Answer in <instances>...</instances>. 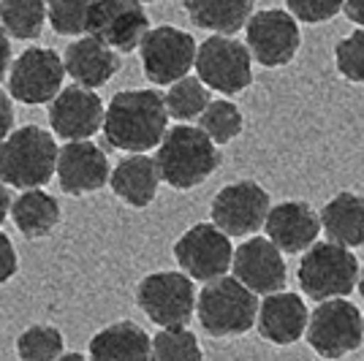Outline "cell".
Returning a JSON list of instances; mask_svg holds the SVG:
<instances>
[{
	"label": "cell",
	"instance_id": "cell-20",
	"mask_svg": "<svg viewBox=\"0 0 364 361\" xmlns=\"http://www.w3.org/2000/svg\"><path fill=\"white\" fill-rule=\"evenodd\" d=\"M63 65L76 85L98 90L120 71V58L112 46L87 33L85 38H76L74 44H68L63 55Z\"/></svg>",
	"mask_w": 364,
	"mask_h": 361
},
{
	"label": "cell",
	"instance_id": "cell-40",
	"mask_svg": "<svg viewBox=\"0 0 364 361\" xmlns=\"http://www.w3.org/2000/svg\"><path fill=\"white\" fill-rule=\"evenodd\" d=\"M139 3H155V0H139Z\"/></svg>",
	"mask_w": 364,
	"mask_h": 361
},
{
	"label": "cell",
	"instance_id": "cell-25",
	"mask_svg": "<svg viewBox=\"0 0 364 361\" xmlns=\"http://www.w3.org/2000/svg\"><path fill=\"white\" fill-rule=\"evenodd\" d=\"M92 359H150V334L139 323L120 320L90 340Z\"/></svg>",
	"mask_w": 364,
	"mask_h": 361
},
{
	"label": "cell",
	"instance_id": "cell-2",
	"mask_svg": "<svg viewBox=\"0 0 364 361\" xmlns=\"http://www.w3.org/2000/svg\"><path fill=\"white\" fill-rule=\"evenodd\" d=\"M155 166L161 180L174 190H191L207 177H213L220 166V152L210 136L193 125H174L166 128L158 141Z\"/></svg>",
	"mask_w": 364,
	"mask_h": 361
},
{
	"label": "cell",
	"instance_id": "cell-16",
	"mask_svg": "<svg viewBox=\"0 0 364 361\" xmlns=\"http://www.w3.org/2000/svg\"><path fill=\"white\" fill-rule=\"evenodd\" d=\"M231 271L242 286H247L258 296L283 291L289 280L286 261L267 237H250L247 242H242L231 256Z\"/></svg>",
	"mask_w": 364,
	"mask_h": 361
},
{
	"label": "cell",
	"instance_id": "cell-29",
	"mask_svg": "<svg viewBox=\"0 0 364 361\" xmlns=\"http://www.w3.org/2000/svg\"><path fill=\"white\" fill-rule=\"evenodd\" d=\"M242 112L231 101H213L201 109L198 114V128L213 139L215 144H228L231 139L242 134Z\"/></svg>",
	"mask_w": 364,
	"mask_h": 361
},
{
	"label": "cell",
	"instance_id": "cell-3",
	"mask_svg": "<svg viewBox=\"0 0 364 361\" xmlns=\"http://www.w3.org/2000/svg\"><path fill=\"white\" fill-rule=\"evenodd\" d=\"M55 136L38 125L11 128L0 141V182L9 188H44L55 177L58 163Z\"/></svg>",
	"mask_w": 364,
	"mask_h": 361
},
{
	"label": "cell",
	"instance_id": "cell-32",
	"mask_svg": "<svg viewBox=\"0 0 364 361\" xmlns=\"http://www.w3.org/2000/svg\"><path fill=\"white\" fill-rule=\"evenodd\" d=\"M334 63L348 82L364 85V31L350 33L348 38L334 46Z\"/></svg>",
	"mask_w": 364,
	"mask_h": 361
},
{
	"label": "cell",
	"instance_id": "cell-7",
	"mask_svg": "<svg viewBox=\"0 0 364 361\" xmlns=\"http://www.w3.org/2000/svg\"><path fill=\"white\" fill-rule=\"evenodd\" d=\"M250 52L242 41L231 36H210L201 46H196V65L198 79L215 92L223 95H237L253 82V68H250Z\"/></svg>",
	"mask_w": 364,
	"mask_h": 361
},
{
	"label": "cell",
	"instance_id": "cell-33",
	"mask_svg": "<svg viewBox=\"0 0 364 361\" xmlns=\"http://www.w3.org/2000/svg\"><path fill=\"white\" fill-rule=\"evenodd\" d=\"M286 3H289L291 14L307 25L326 22L343 9V0H286Z\"/></svg>",
	"mask_w": 364,
	"mask_h": 361
},
{
	"label": "cell",
	"instance_id": "cell-38",
	"mask_svg": "<svg viewBox=\"0 0 364 361\" xmlns=\"http://www.w3.org/2000/svg\"><path fill=\"white\" fill-rule=\"evenodd\" d=\"M9 210H11V193H9V185H6V182H0V226L6 223Z\"/></svg>",
	"mask_w": 364,
	"mask_h": 361
},
{
	"label": "cell",
	"instance_id": "cell-17",
	"mask_svg": "<svg viewBox=\"0 0 364 361\" xmlns=\"http://www.w3.org/2000/svg\"><path fill=\"white\" fill-rule=\"evenodd\" d=\"M101 122H104V101L90 87L82 85L60 87V92L49 101V125L65 141L90 139L101 131Z\"/></svg>",
	"mask_w": 364,
	"mask_h": 361
},
{
	"label": "cell",
	"instance_id": "cell-8",
	"mask_svg": "<svg viewBox=\"0 0 364 361\" xmlns=\"http://www.w3.org/2000/svg\"><path fill=\"white\" fill-rule=\"evenodd\" d=\"M136 304L158 326H188L196 310V288L185 271H155L139 283Z\"/></svg>",
	"mask_w": 364,
	"mask_h": 361
},
{
	"label": "cell",
	"instance_id": "cell-24",
	"mask_svg": "<svg viewBox=\"0 0 364 361\" xmlns=\"http://www.w3.org/2000/svg\"><path fill=\"white\" fill-rule=\"evenodd\" d=\"M256 0H185V11L191 22L201 31L234 36L245 28L253 14Z\"/></svg>",
	"mask_w": 364,
	"mask_h": 361
},
{
	"label": "cell",
	"instance_id": "cell-34",
	"mask_svg": "<svg viewBox=\"0 0 364 361\" xmlns=\"http://www.w3.org/2000/svg\"><path fill=\"white\" fill-rule=\"evenodd\" d=\"M16 274V250L14 242L0 231V286H6Z\"/></svg>",
	"mask_w": 364,
	"mask_h": 361
},
{
	"label": "cell",
	"instance_id": "cell-30",
	"mask_svg": "<svg viewBox=\"0 0 364 361\" xmlns=\"http://www.w3.org/2000/svg\"><path fill=\"white\" fill-rule=\"evenodd\" d=\"M92 3L95 0H44L46 22L58 36H82L87 33Z\"/></svg>",
	"mask_w": 364,
	"mask_h": 361
},
{
	"label": "cell",
	"instance_id": "cell-22",
	"mask_svg": "<svg viewBox=\"0 0 364 361\" xmlns=\"http://www.w3.org/2000/svg\"><path fill=\"white\" fill-rule=\"evenodd\" d=\"M321 231L329 242L343 247L364 244V196L359 193H337L323 204L318 215Z\"/></svg>",
	"mask_w": 364,
	"mask_h": 361
},
{
	"label": "cell",
	"instance_id": "cell-9",
	"mask_svg": "<svg viewBox=\"0 0 364 361\" xmlns=\"http://www.w3.org/2000/svg\"><path fill=\"white\" fill-rule=\"evenodd\" d=\"M65 65L49 46H31L9 65V95L25 106L49 104L63 87Z\"/></svg>",
	"mask_w": 364,
	"mask_h": 361
},
{
	"label": "cell",
	"instance_id": "cell-15",
	"mask_svg": "<svg viewBox=\"0 0 364 361\" xmlns=\"http://www.w3.org/2000/svg\"><path fill=\"white\" fill-rule=\"evenodd\" d=\"M55 174L68 196H87L109 182V158L87 139H71L58 150Z\"/></svg>",
	"mask_w": 364,
	"mask_h": 361
},
{
	"label": "cell",
	"instance_id": "cell-10",
	"mask_svg": "<svg viewBox=\"0 0 364 361\" xmlns=\"http://www.w3.org/2000/svg\"><path fill=\"white\" fill-rule=\"evenodd\" d=\"M141 68L152 85H171L193 68L196 41L191 33L174 25H161L144 33L141 44Z\"/></svg>",
	"mask_w": 364,
	"mask_h": 361
},
{
	"label": "cell",
	"instance_id": "cell-21",
	"mask_svg": "<svg viewBox=\"0 0 364 361\" xmlns=\"http://www.w3.org/2000/svg\"><path fill=\"white\" fill-rule=\"evenodd\" d=\"M109 185H112V193L128 207L134 210L150 207L161 185L155 158H147L144 152H131V158H122L114 166V171H109Z\"/></svg>",
	"mask_w": 364,
	"mask_h": 361
},
{
	"label": "cell",
	"instance_id": "cell-39",
	"mask_svg": "<svg viewBox=\"0 0 364 361\" xmlns=\"http://www.w3.org/2000/svg\"><path fill=\"white\" fill-rule=\"evenodd\" d=\"M356 286H359V293H362V299H364V266L359 269V280H356Z\"/></svg>",
	"mask_w": 364,
	"mask_h": 361
},
{
	"label": "cell",
	"instance_id": "cell-36",
	"mask_svg": "<svg viewBox=\"0 0 364 361\" xmlns=\"http://www.w3.org/2000/svg\"><path fill=\"white\" fill-rule=\"evenodd\" d=\"M343 14L364 28V0H343Z\"/></svg>",
	"mask_w": 364,
	"mask_h": 361
},
{
	"label": "cell",
	"instance_id": "cell-1",
	"mask_svg": "<svg viewBox=\"0 0 364 361\" xmlns=\"http://www.w3.org/2000/svg\"><path fill=\"white\" fill-rule=\"evenodd\" d=\"M168 128L164 95L155 90H122L104 109L101 131L112 147L125 152H147L158 147Z\"/></svg>",
	"mask_w": 364,
	"mask_h": 361
},
{
	"label": "cell",
	"instance_id": "cell-5",
	"mask_svg": "<svg viewBox=\"0 0 364 361\" xmlns=\"http://www.w3.org/2000/svg\"><path fill=\"white\" fill-rule=\"evenodd\" d=\"M299 288L316 301L348 296L359 280V264L348 247L337 242H313L299 261Z\"/></svg>",
	"mask_w": 364,
	"mask_h": 361
},
{
	"label": "cell",
	"instance_id": "cell-13",
	"mask_svg": "<svg viewBox=\"0 0 364 361\" xmlns=\"http://www.w3.org/2000/svg\"><path fill=\"white\" fill-rule=\"evenodd\" d=\"M269 212V193L253 180H240L226 185L213 198V223L228 237H247L264 226Z\"/></svg>",
	"mask_w": 364,
	"mask_h": 361
},
{
	"label": "cell",
	"instance_id": "cell-26",
	"mask_svg": "<svg viewBox=\"0 0 364 361\" xmlns=\"http://www.w3.org/2000/svg\"><path fill=\"white\" fill-rule=\"evenodd\" d=\"M0 25L6 36L19 41L38 38L46 25L44 0H0Z\"/></svg>",
	"mask_w": 364,
	"mask_h": 361
},
{
	"label": "cell",
	"instance_id": "cell-37",
	"mask_svg": "<svg viewBox=\"0 0 364 361\" xmlns=\"http://www.w3.org/2000/svg\"><path fill=\"white\" fill-rule=\"evenodd\" d=\"M9 65H11V41L6 31H0V79L9 74Z\"/></svg>",
	"mask_w": 364,
	"mask_h": 361
},
{
	"label": "cell",
	"instance_id": "cell-19",
	"mask_svg": "<svg viewBox=\"0 0 364 361\" xmlns=\"http://www.w3.org/2000/svg\"><path fill=\"white\" fill-rule=\"evenodd\" d=\"M307 316L310 313L304 307L302 296L274 291V293H267V299L258 304L253 326L264 340H269L274 345H291L304 334Z\"/></svg>",
	"mask_w": 364,
	"mask_h": 361
},
{
	"label": "cell",
	"instance_id": "cell-23",
	"mask_svg": "<svg viewBox=\"0 0 364 361\" xmlns=\"http://www.w3.org/2000/svg\"><path fill=\"white\" fill-rule=\"evenodd\" d=\"M9 215H11L14 226L22 231V237L41 239V237H49L60 223V204L41 188H25L11 201Z\"/></svg>",
	"mask_w": 364,
	"mask_h": 361
},
{
	"label": "cell",
	"instance_id": "cell-4",
	"mask_svg": "<svg viewBox=\"0 0 364 361\" xmlns=\"http://www.w3.org/2000/svg\"><path fill=\"white\" fill-rule=\"evenodd\" d=\"M201 329L213 337H237L253 329L258 313V293L242 286L234 274H220L207 280L196 293V310Z\"/></svg>",
	"mask_w": 364,
	"mask_h": 361
},
{
	"label": "cell",
	"instance_id": "cell-6",
	"mask_svg": "<svg viewBox=\"0 0 364 361\" xmlns=\"http://www.w3.org/2000/svg\"><path fill=\"white\" fill-rule=\"evenodd\" d=\"M307 343L323 359H340L364 343L362 313L348 299H323L307 316Z\"/></svg>",
	"mask_w": 364,
	"mask_h": 361
},
{
	"label": "cell",
	"instance_id": "cell-18",
	"mask_svg": "<svg viewBox=\"0 0 364 361\" xmlns=\"http://www.w3.org/2000/svg\"><path fill=\"white\" fill-rule=\"evenodd\" d=\"M267 239L280 253H304L321 234V220L304 201H283L267 212Z\"/></svg>",
	"mask_w": 364,
	"mask_h": 361
},
{
	"label": "cell",
	"instance_id": "cell-27",
	"mask_svg": "<svg viewBox=\"0 0 364 361\" xmlns=\"http://www.w3.org/2000/svg\"><path fill=\"white\" fill-rule=\"evenodd\" d=\"M168 117L180 122L196 120L201 109L210 104V87L198 76H180L177 82L168 85V92L164 95Z\"/></svg>",
	"mask_w": 364,
	"mask_h": 361
},
{
	"label": "cell",
	"instance_id": "cell-28",
	"mask_svg": "<svg viewBox=\"0 0 364 361\" xmlns=\"http://www.w3.org/2000/svg\"><path fill=\"white\" fill-rule=\"evenodd\" d=\"M150 356L161 361H198L204 353L188 326H161V331L150 337Z\"/></svg>",
	"mask_w": 364,
	"mask_h": 361
},
{
	"label": "cell",
	"instance_id": "cell-41",
	"mask_svg": "<svg viewBox=\"0 0 364 361\" xmlns=\"http://www.w3.org/2000/svg\"><path fill=\"white\" fill-rule=\"evenodd\" d=\"M362 329H364V316H362Z\"/></svg>",
	"mask_w": 364,
	"mask_h": 361
},
{
	"label": "cell",
	"instance_id": "cell-14",
	"mask_svg": "<svg viewBox=\"0 0 364 361\" xmlns=\"http://www.w3.org/2000/svg\"><path fill=\"white\" fill-rule=\"evenodd\" d=\"M147 31H150V19L139 0H95L92 3L87 33L101 38L114 52L139 49Z\"/></svg>",
	"mask_w": 364,
	"mask_h": 361
},
{
	"label": "cell",
	"instance_id": "cell-12",
	"mask_svg": "<svg viewBox=\"0 0 364 361\" xmlns=\"http://www.w3.org/2000/svg\"><path fill=\"white\" fill-rule=\"evenodd\" d=\"M234 247L226 231L215 223H196L174 242V258L191 280H215L231 269Z\"/></svg>",
	"mask_w": 364,
	"mask_h": 361
},
{
	"label": "cell",
	"instance_id": "cell-31",
	"mask_svg": "<svg viewBox=\"0 0 364 361\" xmlns=\"http://www.w3.org/2000/svg\"><path fill=\"white\" fill-rule=\"evenodd\" d=\"M63 350L65 345H63L60 329L46 326V323L25 329L16 340V353L25 361H55L63 356Z\"/></svg>",
	"mask_w": 364,
	"mask_h": 361
},
{
	"label": "cell",
	"instance_id": "cell-35",
	"mask_svg": "<svg viewBox=\"0 0 364 361\" xmlns=\"http://www.w3.org/2000/svg\"><path fill=\"white\" fill-rule=\"evenodd\" d=\"M11 128H14V104L9 92L0 90V141L9 136Z\"/></svg>",
	"mask_w": 364,
	"mask_h": 361
},
{
	"label": "cell",
	"instance_id": "cell-11",
	"mask_svg": "<svg viewBox=\"0 0 364 361\" xmlns=\"http://www.w3.org/2000/svg\"><path fill=\"white\" fill-rule=\"evenodd\" d=\"M247 52L264 68H280L289 65L299 46H302V33L296 25V16L289 11H258L247 16Z\"/></svg>",
	"mask_w": 364,
	"mask_h": 361
}]
</instances>
